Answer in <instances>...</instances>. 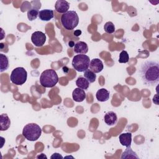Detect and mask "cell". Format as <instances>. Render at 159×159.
<instances>
[{"label":"cell","instance_id":"obj_1","mask_svg":"<svg viewBox=\"0 0 159 159\" xmlns=\"http://www.w3.org/2000/svg\"><path fill=\"white\" fill-rule=\"evenodd\" d=\"M139 74L143 84L153 86L159 81V63L153 60L142 62L139 68Z\"/></svg>","mask_w":159,"mask_h":159},{"label":"cell","instance_id":"obj_2","mask_svg":"<svg viewBox=\"0 0 159 159\" xmlns=\"http://www.w3.org/2000/svg\"><path fill=\"white\" fill-rule=\"evenodd\" d=\"M58 81V75L53 69L45 70L40 75V83L44 88H53Z\"/></svg>","mask_w":159,"mask_h":159},{"label":"cell","instance_id":"obj_3","mask_svg":"<svg viewBox=\"0 0 159 159\" xmlns=\"http://www.w3.org/2000/svg\"><path fill=\"white\" fill-rule=\"evenodd\" d=\"M61 23L66 30L74 29L79 23V17L75 11H68L61 17Z\"/></svg>","mask_w":159,"mask_h":159},{"label":"cell","instance_id":"obj_4","mask_svg":"<svg viewBox=\"0 0 159 159\" xmlns=\"http://www.w3.org/2000/svg\"><path fill=\"white\" fill-rule=\"evenodd\" d=\"M42 129L35 123H29L25 125L22 130L23 136L29 141H35L41 135Z\"/></svg>","mask_w":159,"mask_h":159},{"label":"cell","instance_id":"obj_5","mask_svg":"<svg viewBox=\"0 0 159 159\" xmlns=\"http://www.w3.org/2000/svg\"><path fill=\"white\" fill-rule=\"evenodd\" d=\"M89 63L90 59L88 56L85 54H78L73 58L71 64L75 70L83 72L88 69Z\"/></svg>","mask_w":159,"mask_h":159},{"label":"cell","instance_id":"obj_6","mask_svg":"<svg viewBox=\"0 0 159 159\" xmlns=\"http://www.w3.org/2000/svg\"><path fill=\"white\" fill-rule=\"evenodd\" d=\"M27 78V72L23 67L14 68L11 74V81L16 85H22L25 83Z\"/></svg>","mask_w":159,"mask_h":159},{"label":"cell","instance_id":"obj_7","mask_svg":"<svg viewBox=\"0 0 159 159\" xmlns=\"http://www.w3.org/2000/svg\"><path fill=\"white\" fill-rule=\"evenodd\" d=\"M31 40L35 46L40 47L44 45L46 41V35L41 31H36L32 34Z\"/></svg>","mask_w":159,"mask_h":159},{"label":"cell","instance_id":"obj_8","mask_svg":"<svg viewBox=\"0 0 159 159\" xmlns=\"http://www.w3.org/2000/svg\"><path fill=\"white\" fill-rule=\"evenodd\" d=\"M89 69L94 73H98L101 72L103 68L104 65L102 61L99 58H93L90 61Z\"/></svg>","mask_w":159,"mask_h":159},{"label":"cell","instance_id":"obj_9","mask_svg":"<svg viewBox=\"0 0 159 159\" xmlns=\"http://www.w3.org/2000/svg\"><path fill=\"white\" fill-rule=\"evenodd\" d=\"M70 3L65 0H58L55 4V8L57 12L59 13H65L68 11Z\"/></svg>","mask_w":159,"mask_h":159},{"label":"cell","instance_id":"obj_10","mask_svg":"<svg viewBox=\"0 0 159 159\" xmlns=\"http://www.w3.org/2000/svg\"><path fill=\"white\" fill-rule=\"evenodd\" d=\"M72 97L73 99L75 101L80 102L83 101L86 99V94L84 89H82L80 88H77L73 90L72 93Z\"/></svg>","mask_w":159,"mask_h":159},{"label":"cell","instance_id":"obj_11","mask_svg":"<svg viewBox=\"0 0 159 159\" xmlns=\"http://www.w3.org/2000/svg\"><path fill=\"white\" fill-rule=\"evenodd\" d=\"M105 123L108 125H114L117 123V117L116 114L113 111H109L106 113L104 117Z\"/></svg>","mask_w":159,"mask_h":159},{"label":"cell","instance_id":"obj_12","mask_svg":"<svg viewBox=\"0 0 159 159\" xmlns=\"http://www.w3.org/2000/svg\"><path fill=\"white\" fill-rule=\"evenodd\" d=\"M74 51L78 54H86L88 52L87 43L82 41L76 42L74 46Z\"/></svg>","mask_w":159,"mask_h":159},{"label":"cell","instance_id":"obj_13","mask_svg":"<svg viewBox=\"0 0 159 159\" xmlns=\"http://www.w3.org/2000/svg\"><path fill=\"white\" fill-rule=\"evenodd\" d=\"M119 139L120 144L126 147L131 146L132 142V134L130 132L121 134L119 136Z\"/></svg>","mask_w":159,"mask_h":159},{"label":"cell","instance_id":"obj_14","mask_svg":"<svg viewBox=\"0 0 159 159\" xmlns=\"http://www.w3.org/2000/svg\"><path fill=\"white\" fill-rule=\"evenodd\" d=\"M53 11L52 9H43L39 11V17L41 20L48 21L53 17Z\"/></svg>","mask_w":159,"mask_h":159},{"label":"cell","instance_id":"obj_15","mask_svg":"<svg viewBox=\"0 0 159 159\" xmlns=\"http://www.w3.org/2000/svg\"><path fill=\"white\" fill-rule=\"evenodd\" d=\"M110 97L109 92L105 88L99 89L96 94V98L100 102L107 101Z\"/></svg>","mask_w":159,"mask_h":159},{"label":"cell","instance_id":"obj_16","mask_svg":"<svg viewBox=\"0 0 159 159\" xmlns=\"http://www.w3.org/2000/svg\"><path fill=\"white\" fill-rule=\"evenodd\" d=\"M11 125V120L7 114H2L0 116V130L1 131L7 130Z\"/></svg>","mask_w":159,"mask_h":159},{"label":"cell","instance_id":"obj_17","mask_svg":"<svg viewBox=\"0 0 159 159\" xmlns=\"http://www.w3.org/2000/svg\"><path fill=\"white\" fill-rule=\"evenodd\" d=\"M122 159L124 158H137L139 159V156L136 154V153L133 151L130 147H126L125 151L122 153L121 157Z\"/></svg>","mask_w":159,"mask_h":159},{"label":"cell","instance_id":"obj_18","mask_svg":"<svg viewBox=\"0 0 159 159\" xmlns=\"http://www.w3.org/2000/svg\"><path fill=\"white\" fill-rule=\"evenodd\" d=\"M76 84L78 88L82 89H87L89 86V82L84 77H78L76 81Z\"/></svg>","mask_w":159,"mask_h":159},{"label":"cell","instance_id":"obj_19","mask_svg":"<svg viewBox=\"0 0 159 159\" xmlns=\"http://www.w3.org/2000/svg\"><path fill=\"white\" fill-rule=\"evenodd\" d=\"M0 71L3 72L9 68V60L6 55L1 53L0 54Z\"/></svg>","mask_w":159,"mask_h":159},{"label":"cell","instance_id":"obj_20","mask_svg":"<svg viewBox=\"0 0 159 159\" xmlns=\"http://www.w3.org/2000/svg\"><path fill=\"white\" fill-rule=\"evenodd\" d=\"M84 77L89 82V83H94L96 78V75L90 70H86L84 71Z\"/></svg>","mask_w":159,"mask_h":159},{"label":"cell","instance_id":"obj_21","mask_svg":"<svg viewBox=\"0 0 159 159\" xmlns=\"http://www.w3.org/2000/svg\"><path fill=\"white\" fill-rule=\"evenodd\" d=\"M39 10L37 9L32 8L29 9L27 11V17L28 19L30 21H32L37 19V16H39Z\"/></svg>","mask_w":159,"mask_h":159},{"label":"cell","instance_id":"obj_22","mask_svg":"<svg viewBox=\"0 0 159 159\" xmlns=\"http://www.w3.org/2000/svg\"><path fill=\"white\" fill-rule=\"evenodd\" d=\"M129 56L127 51L122 50L119 54V62L120 63H125L129 61Z\"/></svg>","mask_w":159,"mask_h":159},{"label":"cell","instance_id":"obj_23","mask_svg":"<svg viewBox=\"0 0 159 159\" xmlns=\"http://www.w3.org/2000/svg\"><path fill=\"white\" fill-rule=\"evenodd\" d=\"M104 31H105L106 33H108V34H112V33H114V31H115V26H114V24H113L112 22L109 21V22H107L104 24Z\"/></svg>","mask_w":159,"mask_h":159},{"label":"cell","instance_id":"obj_24","mask_svg":"<svg viewBox=\"0 0 159 159\" xmlns=\"http://www.w3.org/2000/svg\"><path fill=\"white\" fill-rule=\"evenodd\" d=\"M52 159L54 158V159H58V158H63V157L60 154V153H54L50 157Z\"/></svg>","mask_w":159,"mask_h":159},{"label":"cell","instance_id":"obj_25","mask_svg":"<svg viewBox=\"0 0 159 159\" xmlns=\"http://www.w3.org/2000/svg\"><path fill=\"white\" fill-rule=\"evenodd\" d=\"M81 34V31L80 30H77L75 31V32H74V35H75V36H76V37L80 35Z\"/></svg>","mask_w":159,"mask_h":159},{"label":"cell","instance_id":"obj_26","mask_svg":"<svg viewBox=\"0 0 159 159\" xmlns=\"http://www.w3.org/2000/svg\"><path fill=\"white\" fill-rule=\"evenodd\" d=\"M47 158V157L43 153H41L40 155L37 156V158Z\"/></svg>","mask_w":159,"mask_h":159},{"label":"cell","instance_id":"obj_27","mask_svg":"<svg viewBox=\"0 0 159 159\" xmlns=\"http://www.w3.org/2000/svg\"><path fill=\"white\" fill-rule=\"evenodd\" d=\"M69 46L71 47L73 46H75V44H73V42H69Z\"/></svg>","mask_w":159,"mask_h":159}]
</instances>
